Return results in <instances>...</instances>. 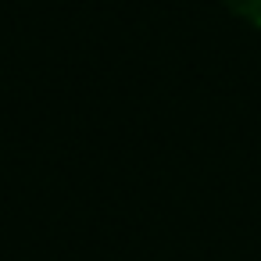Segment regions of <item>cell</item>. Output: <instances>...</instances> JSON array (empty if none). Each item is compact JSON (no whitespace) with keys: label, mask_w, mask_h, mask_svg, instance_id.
<instances>
[{"label":"cell","mask_w":261,"mask_h":261,"mask_svg":"<svg viewBox=\"0 0 261 261\" xmlns=\"http://www.w3.org/2000/svg\"><path fill=\"white\" fill-rule=\"evenodd\" d=\"M225 8L236 18H243L247 25H257L261 29V0H225Z\"/></svg>","instance_id":"6da1fadb"}]
</instances>
